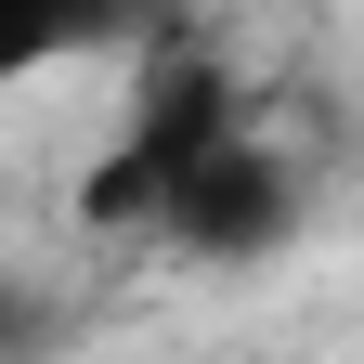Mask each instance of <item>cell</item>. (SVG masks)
Listing matches in <instances>:
<instances>
[{"label":"cell","mask_w":364,"mask_h":364,"mask_svg":"<svg viewBox=\"0 0 364 364\" xmlns=\"http://www.w3.org/2000/svg\"><path fill=\"white\" fill-rule=\"evenodd\" d=\"M287 221H299V182H287L273 144H247L235 117L156 182V235L196 247V260H260V247H287Z\"/></svg>","instance_id":"6da1fadb"},{"label":"cell","mask_w":364,"mask_h":364,"mask_svg":"<svg viewBox=\"0 0 364 364\" xmlns=\"http://www.w3.org/2000/svg\"><path fill=\"white\" fill-rule=\"evenodd\" d=\"M156 0H0V65H53L78 39H130Z\"/></svg>","instance_id":"7a4b0ae2"}]
</instances>
